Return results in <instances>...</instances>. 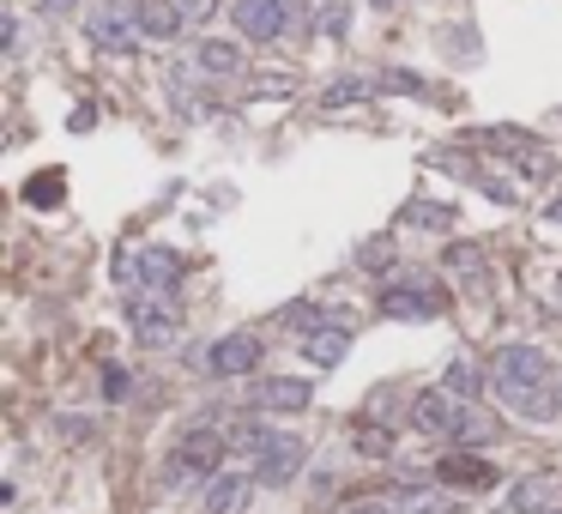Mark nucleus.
Segmentation results:
<instances>
[{
	"label": "nucleus",
	"mask_w": 562,
	"mask_h": 514,
	"mask_svg": "<svg viewBox=\"0 0 562 514\" xmlns=\"http://www.w3.org/2000/svg\"><path fill=\"white\" fill-rule=\"evenodd\" d=\"M381 92H406V97H430V85H423L418 73H387V80H381Z\"/></svg>",
	"instance_id": "obj_24"
},
{
	"label": "nucleus",
	"mask_w": 562,
	"mask_h": 514,
	"mask_svg": "<svg viewBox=\"0 0 562 514\" xmlns=\"http://www.w3.org/2000/svg\"><path fill=\"white\" fill-rule=\"evenodd\" d=\"M133 25H140L145 37H176L188 19H182V7H176V0H140V7H133Z\"/></svg>",
	"instance_id": "obj_14"
},
{
	"label": "nucleus",
	"mask_w": 562,
	"mask_h": 514,
	"mask_svg": "<svg viewBox=\"0 0 562 514\" xmlns=\"http://www.w3.org/2000/svg\"><path fill=\"white\" fill-rule=\"evenodd\" d=\"M85 37H92L104 55H133L140 49V25H133V13H121V7H97V13L85 19Z\"/></svg>",
	"instance_id": "obj_7"
},
{
	"label": "nucleus",
	"mask_w": 562,
	"mask_h": 514,
	"mask_svg": "<svg viewBox=\"0 0 562 514\" xmlns=\"http://www.w3.org/2000/svg\"><path fill=\"white\" fill-rule=\"evenodd\" d=\"M447 266H454V273H478V266H485V249L459 242V249H447Z\"/></svg>",
	"instance_id": "obj_25"
},
{
	"label": "nucleus",
	"mask_w": 562,
	"mask_h": 514,
	"mask_svg": "<svg viewBox=\"0 0 562 514\" xmlns=\"http://www.w3.org/2000/svg\"><path fill=\"white\" fill-rule=\"evenodd\" d=\"M345 514H393V502H369V509H345Z\"/></svg>",
	"instance_id": "obj_30"
},
{
	"label": "nucleus",
	"mask_w": 562,
	"mask_h": 514,
	"mask_svg": "<svg viewBox=\"0 0 562 514\" xmlns=\"http://www.w3.org/2000/svg\"><path fill=\"white\" fill-rule=\"evenodd\" d=\"M236 502H249V478H242V473H218L206 485V514H230Z\"/></svg>",
	"instance_id": "obj_15"
},
{
	"label": "nucleus",
	"mask_w": 562,
	"mask_h": 514,
	"mask_svg": "<svg viewBox=\"0 0 562 514\" xmlns=\"http://www.w3.org/2000/svg\"><path fill=\"white\" fill-rule=\"evenodd\" d=\"M381 315L387 321H435L447 315V290L430 278H399V285L381 290Z\"/></svg>",
	"instance_id": "obj_4"
},
{
	"label": "nucleus",
	"mask_w": 562,
	"mask_h": 514,
	"mask_svg": "<svg viewBox=\"0 0 562 514\" xmlns=\"http://www.w3.org/2000/svg\"><path fill=\"white\" fill-rule=\"evenodd\" d=\"M490 375H497V394H502V406H509L514 418L550 423L562 411L557 387H550V363H545V351H533V345H502Z\"/></svg>",
	"instance_id": "obj_1"
},
{
	"label": "nucleus",
	"mask_w": 562,
	"mask_h": 514,
	"mask_svg": "<svg viewBox=\"0 0 562 514\" xmlns=\"http://www.w3.org/2000/svg\"><path fill=\"white\" fill-rule=\"evenodd\" d=\"M314 25L327 31V37H345V25H351V13H345V0H321V7H314Z\"/></svg>",
	"instance_id": "obj_20"
},
{
	"label": "nucleus",
	"mask_w": 562,
	"mask_h": 514,
	"mask_svg": "<svg viewBox=\"0 0 562 514\" xmlns=\"http://www.w3.org/2000/svg\"><path fill=\"white\" fill-rule=\"evenodd\" d=\"M31 200H61V176H31Z\"/></svg>",
	"instance_id": "obj_29"
},
{
	"label": "nucleus",
	"mask_w": 562,
	"mask_h": 514,
	"mask_svg": "<svg viewBox=\"0 0 562 514\" xmlns=\"http://www.w3.org/2000/svg\"><path fill=\"white\" fill-rule=\"evenodd\" d=\"M314 399L309 382H297V375H273V382H254V411H302Z\"/></svg>",
	"instance_id": "obj_11"
},
{
	"label": "nucleus",
	"mask_w": 562,
	"mask_h": 514,
	"mask_svg": "<svg viewBox=\"0 0 562 514\" xmlns=\"http://www.w3.org/2000/svg\"><path fill=\"white\" fill-rule=\"evenodd\" d=\"M254 363H261V339H254V333H224V339L206 351V370L218 375V382H236V375H249Z\"/></svg>",
	"instance_id": "obj_8"
},
{
	"label": "nucleus",
	"mask_w": 562,
	"mask_h": 514,
	"mask_svg": "<svg viewBox=\"0 0 562 514\" xmlns=\"http://www.w3.org/2000/svg\"><path fill=\"white\" fill-rule=\"evenodd\" d=\"M406 218H411V225H423V230H447V225H454V212H447V206H411Z\"/></svg>",
	"instance_id": "obj_23"
},
{
	"label": "nucleus",
	"mask_w": 562,
	"mask_h": 514,
	"mask_svg": "<svg viewBox=\"0 0 562 514\" xmlns=\"http://www.w3.org/2000/svg\"><path fill=\"white\" fill-rule=\"evenodd\" d=\"M104 394L109 399H128V370H121V363H104Z\"/></svg>",
	"instance_id": "obj_28"
},
{
	"label": "nucleus",
	"mask_w": 562,
	"mask_h": 514,
	"mask_svg": "<svg viewBox=\"0 0 562 514\" xmlns=\"http://www.w3.org/2000/svg\"><path fill=\"white\" fill-rule=\"evenodd\" d=\"M230 442H236L242 454H254V461H261V454L273 449V430H266L261 418H249V423H236V435H230Z\"/></svg>",
	"instance_id": "obj_18"
},
{
	"label": "nucleus",
	"mask_w": 562,
	"mask_h": 514,
	"mask_svg": "<svg viewBox=\"0 0 562 514\" xmlns=\"http://www.w3.org/2000/svg\"><path fill=\"white\" fill-rule=\"evenodd\" d=\"M447 394H478V375H471V363H454V370H447Z\"/></svg>",
	"instance_id": "obj_26"
},
{
	"label": "nucleus",
	"mask_w": 562,
	"mask_h": 514,
	"mask_svg": "<svg viewBox=\"0 0 562 514\" xmlns=\"http://www.w3.org/2000/svg\"><path fill=\"white\" fill-rule=\"evenodd\" d=\"M236 31H242V37L249 43H273L278 31L290 25V7L285 0H236Z\"/></svg>",
	"instance_id": "obj_10"
},
{
	"label": "nucleus",
	"mask_w": 562,
	"mask_h": 514,
	"mask_svg": "<svg viewBox=\"0 0 562 514\" xmlns=\"http://www.w3.org/2000/svg\"><path fill=\"white\" fill-rule=\"evenodd\" d=\"M545 502H550V485H545V478H526V485L514 490V509H521V514H538Z\"/></svg>",
	"instance_id": "obj_21"
},
{
	"label": "nucleus",
	"mask_w": 562,
	"mask_h": 514,
	"mask_svg": "<svg viewBox=\"0 0 562 514\" xmlns=\"http://www.w3.org/2000/svg\"><path fill=\"white\" fill-rule=\"evenodd\" d=\"M345 351H351V327H321L302 339V357H309L314 370H333V363H345Z\"/></svg>",
	"instance_id": "obj_13"
},
{
	"label": "nucleus",
	"mask_w": 562,
	"mask_h": 514,
	"mask_svg": "<svg viewBox=\"0 0 562 514\" xmlns=\"http://www.w3.org/2000/svg\"><path fill=\"white\" fill-rule=\"evenodd\" d=\"M182 254L176 249H133L116 261V278L121 285H133L140 297H176V285H182Z\"/></svg>",
	"instance_id": "obj_2"
},
{
	"label": "nucleus",
	"mask_w": 562,
	"mask_h": 514,
	"mask_svg": "<svg viewBox=\"0 0 562 514\" xmlns=\"http://www.w3.org/2000/svg\"><path fill=\"white\" fill-rule=\"evenodd\" d=\"M550 218H557V225H562V200H557V206H550Z\"/></svg>",
	"instance_id": "obj_31"
},
{
	"label": "nucleus",
	"mask_w": 562,
	"mask_h": 514,
	"mask_svg": "<svg viewBox=\"0 0 562 514\" xmlns=\"http://www.w3.org/2000/svg\"><path fill=\"white\" fill-rule=\"evenodd\" d=\"M351 449L363 454V461H387V454H393V430H381L375 418H363V423L351 430Z\"/></svg>",
	"instance_id": "obj_16"
},
{
	"label": "nucleus",
	"mask_w": 562,
	"mask_h": 514,
	"mask_svg": "<svg viewBox=\"0 0 562 514\" xmlns=\"http://www.w3.org/2000/svg\"><path fill=\"white\" fill-rule=\"evenodd\" d=\"M176 7H182V19H188V25H206V19L218 13V0H176Z\"/></svg>",
	"instance_id": "obj_27"
},
{
	"label": "nucleus",
	"mask_w": 562,
	"mask_h": 514,
	"mask_svg": "<svg viewBox=\"0 0 562 514\" xmlns=\"http://www.w3.org/2000/svg\"><path fill=\"white\" fill-rule=\"evenodd\" d=\"M128 327L140 333L145 345H176V333H182V303H176V297H133Z\"/></svg>",
	"instance_id": "obj_5"
},
{
	"label": "nucleus",
	"mask_w": 562,
	"mask_h": 514,
	"mask_svg": "<svg viewBox=\"0 0 562 514\" xmlns=\"http://www.w3.org/2000/svg\"><path fill=\"white\" fill-rule=\"evenodd\" d=\"M363 97H369V85H363V80H339L327 97H321V109H345V104H363Z\"/></svg>",
	"instance_id": "obj_22"
},
{
	"label": "nucleus",
	"mask_w": 562,
	"mask_h": 514,
	"mask_svg": "<svg viewBox=\"0 0 562 514\" xmlns=\"http://www.w3.org/2000/svg\"><path fill=\"white\" fill-rule=\"evenodd\" d=\"M375 7H393V0H375Z\"/></svg>",
	"instance_id": "obj_32"
},
{
	"label": "nucleus",
	"mask_w": 562,
	"mask_h": 514,
	"mask_svg": "<svg viewBox=\"0 0 562 514\" xmlns=\"http://www.w3.org/2000/svg\"><path fill=\"white\" fill-rule=\"evenodd\" d=\"M194 61H200V73H236V43H200L194 49Z\"/></svg>",
	"instance_id": "obj_17"
},
{
	"label": "nucleus",
	"mask_w": 562,
	"mask_h": 514,
	"mask_svg": "<svg viewBox=\"0 0 562 514\" xmlns=\"http://www.w3.org/2000/svg\"><path fill=\"white\" fill-rule=\"evenodd\" d=\"M435 478H447V485H466V490H490V485H497V466L478 461V454H447V461L435 466Z\"/></svg>",
	"instance_id": "obj_12"
},
{
	"label": "nucleus",
	"mask_w": 562,
	"mask_h": 514,
	"mask_svg": "<svg viewBox=\"0 0 562 514\" xmlns=\"http://www.w3.org/2000/svg\"><path fill=\"white\" fill-rule=\"evenodd\" d=\"M224 442L218 430H188L182 442H176V454H170V485H200V478H218V466H224Z\"/></svg>",
	"instance_id": "obj_3"
},
{
	"label": "nucleus",
	"mask_w": 562,
	"mask_h": 514,
	"mask_svg": "<svg viewBox=\"0 0 562 514\" xmlns=\"http://www.w3.org/2000/svg\"><path fill=\"white\" fill-rule=\"evenodd\" d=\"M285 327H297L302 339H309V333L333 327V321H327V309H314V303H297V309H285Z\"/></svg>",
	"instance_id": "obj_19"
},
{
	"label": "nucleus",
	"mask_w": 562,
	"mask_h": 514,
	"mask_svg": "<svg viewBox=\"0 0 562 514\" xmlns=\"http://www.w3.org/2000/svg\"><path fill=\"white\" fill-rule=\"evenodd\" d=\"M302 461H309V442L302 435H273V449L254 461V485H290L302 473Z\"/></svg>",
	"instance_id": "obj_9"
},
{
	"label": "nucleus",
	"mask_w": 562,
	"mask_h": 514,
	"mask_svg": "<svg viewBox=\"0 0 562 514\" xmlns=\"http://www.w3.org/2000/svg\"><path fill=\"white\" fill-rule=\"evenodd\" d=\"M411 423H418L423 435H459L471 423V411L459 406L447 387H423V394L411 399Z\"/></svg>",
	"instance_id": "obj_6"
}]
</instances>
